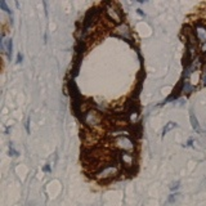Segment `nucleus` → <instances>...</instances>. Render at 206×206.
<instances>
[{
	"label": "nucleus",
	"instance_id": "1",
	"mask_svg": "<svg viewBox=\"0 0 206 206\" xmlns=\"http://www.w3.org/2000/svg\"><path fill=\"white\" fill-rule=\"evenodd\" d=\"M102 14V11L101 8L98 7H94V8H90V9L87 12V14H85L84 20H83V29H81V36L79 40H84L85 41V38H87L89 30L93 27V25L96 23L99 17Z\"/></svg>",
	"mask_w": 206,
	"mask_h": 206
},
{
	"label": "nucleus",
	"instance_id": "2",
	"mask_svg": "<svg viewBox=\"0 0 206 206\" xmlns=\"http://www.w3.org/2000/svg\"><path fill=\"white\" fill-rule=\"evenodd\" d=\"M80 121L89 129H97L103 125V114H101L96 108H88L84 111Z\"/></svg>",
	"mask_w": 206,
	"mask_h": 206
},
{
	"label": "nucleus",
	"instance_id": "3",
	"mask_svg": "<svg viewBox=\"0 0 206 206\" xmlns=\"http://www.w3.org/2000/svg\"><path fill=\"white\" fill-rule=\"evenodd\" d=\"M111 144L114 146V148L119 150L120 152H128V153H133L135 150V141L132 139L129 135H121L114 138L111 141Z\"/></svg>",
	"mask_w": 206,
	"mask_h": 206
},
{
	"label": "nucleus",
	"instance_id": "4",
	"mask_svg": "<svg viewBox=\"0 0 206 206\" xmlns=\"http://www.w3.org/2000/svg\"><path fill=\"white\" fill-rule=\"evenodd\" d=\"M103 9H105L106 18H107L110 22H112L115 26L123 23V12H121V9L119 8L117 4L111 3V2H110V3H106Z\"/></svg>",
	"mask_w": 206,
	"mask_h": 206
},
{
	"label": "nucleus",
	"instance_id": "5",
	"mask_svg": "<svg viewBox=\"0 0 206 206\" xmlns=\"http://www.w3.org/2000/svg\"><path fill=\"white\" fill-rule=\"evenodd\" d=\"M96 178L99 182H107V180L114 179L116 175H119V166L115 164H105L96 171Z\"/></svg>",
	"mask_w": 206,
	"mask_h": 206
},
{
	"label": "nucleus",
	"instance_id": "6",
	"mask_svg": "<svg viewBox=\"0 0 206 206\" xmlns=\"http://www.w3.org/2000/svg\"><path fill=\"white\" fill-rule=\"evenodd\" d=\"M112 35L121 38V39L126 40L128 43H130V44H133V41H134L133 31L130 29V26H129L126 22H123V23L115 26L114 30H112Z\"/></svg>",
	"mask_w": 206,
	"mask_h": 206
},
{
	"label": "nucleus",
	"instance_id": "7",
	"mask_svg": "<svg viewBox=\"0 0 206 206\" xmlns=\"http://www.w3.org/2000/svg\"><path fill=\"white\" fill-rule=\"evenodd\" d=\"M193 32H195L197 40H199V43H201V44L206 43V25H204L201 22L196 23L193 27Z\"/></svg>",
	"mask_w": 206,
	"mask_h": 206
},
{
	"label": "nucleus",
	"instance_id": "8",
	"mask_svg": "<svg viewBox=\"0 0 206 206\" xmlns=\"http://www.w3.org/2000/svg\"><path fill=\"white\" fill-rule=\"evenodd\" d=\"M182 94H183V79L178 83V85L174 88V90L171 92V94L166 98V101H164V102L161 103V105H164V103H168V102H171V101H177L180 96H182Z\"/></svg>",
	"mask_w": 206,
	"mask_h": 206
},
{
	"label": "nucleus",
	"instance_id": "9",
	"mask_svg": "<svg viewBox=\"0 0 206 206\" xmlns=\"http://www.w3.org/2000/svg\"><path fill=\"white\" fill-rule=\"evenodd\" d=\"M119 160L121 161L125 166H128V168L134 165V156H133V153L120 152V153H119Z\"/></svg>",
	"mask_w": 206,
	"mask_h": 206
},
{
	"label": "nucleus",
	"instance_id": "10",
	"mask_svg": "<svg viewBox=\"0 0 206 206\" xmlns=\"http://www.w3.org/2000/svg\"><path fill=\"white\" fill-rule=\"evenodd\" d=\"M4 53L7 54L8 59H12V56H13V40L12 39L4 40Z\"/></svg>",
	"mask_w": 206,
	"mask_h": 206
},
{
	"label": "nucleus",
	"instance_id": "11",
	"mask_svg": "<svg viewBox=\"0 0 206 206\" xmlns=\"http://www.w3.org/2000/svg\"><path fill=\"white\" fill-rule=\"evenodd\" d=\"M190 120H191V125H192V128H193V130H196V132H201V129H200V124H199V120H197V117H196V115H195V112H193V108H191L190 110Z\"/></svg>",
	"mask_w": 206,
	"mask_h": 206
},
{
	"label": "nucleus",
	"instance_id": "12",
	"mask_svg": "<svg viewBox=\"0 0 206 206\" xmlns=\"http://www.w3.org/2000/svg\"><path fill=\"white\" fill-rule=\"evenodd\" d=\"M193 90H195V87L190 83V81H187V80H184L183 79V94H191V93H193Z\"/></svg>",
	"mask_w": 206,
	"mask_h": 206
},
{
	"label": "nucleus",
	"instance_id": "13",
	"mask_svg": "<svg viewBox=\"0 0 206 206\" xmlns=\"http://www.w3.org/2000/svg\"><path fill=\"white\" fill-rule=\"evenodd\" d=\"M174 128H178V124H177V123H174V121H169V123L165 125L164 130H162V135L165 137V135H166V134H168L170 130H173Z\"/></svg>",
	"mask_w": 206,
	"mask_h": 206
},
{
	"label": "nucleus",
	"instance_id": "14",
	"mask_svg": "<svg viewBox=\"0 0 206 206\" xmlns=\"http://www.w3.org/2000/svg\"><path fill=\"white\" fill-rule=\"evenodd\" d=\"M0 8L5 12V13H8V14H11L12 16V9L9 7H8V4H7V2L5 0H0Z\"/></svg>",
	"mask_w": 206,
	"mask_h": 206
},
{
	"label": "nucleus",
	"instance_id": "15",
	"mask_svg": "<svg viewBox=\"0 0 206 206\" xmlns=\"http://www.w3.org/2000/svg\"><path fill=\"white\" fill-rule=\"evenodd\" d=\"M179 193L177 192V193H173V195H170V197H169V199H168V202L169 204H173V202H175L178 199H179Z\"/></svg>",
	"mask_w": 206,
	"mask_h": 206
},
{
	"label": "nucleus",
	"instance_id": "16",
	"mask_svg": "<svg viewBox=\"0 0 206 206\" xmlns=\"http://www.w3.org/2000/svg\"><path fill=\"white\" fill-rule=\"evenodd\" d=\"M9 154H11V156H13V157H17V156H20V152L17 151V150H14V148H13L12 143H11V147H9Z\"/></svg>",
	"mask_w": 206,
	"mask_h": 206
},
{
	"label": "nucleus",
	"instance_id": "17",
	"mask_svg": "<svg viewBox=\"0 0 206 206\" xmlns=\"http://www.w3.org/2000/svg\"><path fill=\"white\" fill-rule=\"evenodd\" d=\"M179 184H180L179 180H177V182H173V183L170 184V190H171V191H177L178 188H179Z\"/></svg>",
	"mask_w": 206,
	"mask_h": 206
},
{
	"label": "nucleus",
	"instance_id": "18",
	"mask_svg": "<svg viewBox=\"0 0 206 206\" xmlns=\"http://www.w3.org/2000/svg\"><path fill=\"white\" fill-rule=\"evenodd\" d=\"M202 83H204V85L206 87V65L202 68Z\"/></svg>",
	"mask_w": 206,
	"mask_h": 206
},
{
	"label": "nucleus",
	"instance_id": "19",
	"mask_svg": "<svg viewBox=\"0 0 206 206\" xmlns=\"http://www.w3.org/2000/svg\"><path fill=\"white\" fill-rule=\"evenodd\" d=\"M26 132L30 133V119L27 117V120H26Z\"/></svg>",
	"mask_w": 206,
	"mask_h": 206
},
{
	"label": "nucleus",
	"instance_id": "20",
	"mask_svg": "<svg viewBox=\"0 0 206 206\" xmlns=\"http://www.w3.org/2000/svg\"><path fill=\"white\" fill-rule=\"evenodd\" d=\"M22 59H23V56L21 53H18V56H17V63H21Z\"/></svg>",
	"mask_w": 206,
	"mask_h": 206
},
{
	"label": "nucleus",
	"instance_id": "21",
	"mask_svg": "<svg viewBox=\"0 0 206 206\" xmlns=\"http://www.w3.org/2000/svg\"><path fill=\"white\" fill-rule=\"evenodd\" d=\"M43 170H44L45 173H50V171H52V168H50V165H45Z\"/></svg>",
	"mask_w": 206,
	"mask_h": 206
},
{
	"label": "nucleus",
	"instance_id": "22",
	"mask_svg": "<svg viewBox=\"0 0 206 206\" xmlns=\"http://www.w3.org/2000/svg\"><path fill=\"white\" fill-rule=\"evenodd\" d=\"M201 52L205 54L206 53V43H204V44H201Z\"/></svg>",
	"mask_w": 206,
	"mask_h": 206
},
{
	"label": "nucleus",
	"instance_id": "23",
	"mask_svg": "<svg viewBox=\"0 0 206 206\" xmlns=\"http://www.w3.org/2000/svg\"><path fill=\"white\" fill-rule=\"evenodd\" d=\"M137 12H138V14H139V16H142V17H146V14H144V12H143L142 9H137Z\"/></svg>",
	"mask_w": 206,
	"mask_h": 206
},
{
	"label": "nucleus",
	"instance_id": "24",
	"mask_svg": "<svg viewBox=\"0 0 206 206\" xmlns=\"http://www.w3.org/2000/svg\"><path fill=\"white\" fill-rule=\"evenodd\" d=\"M202 62L206 65V53H205V54H204V57H202Z\"/></svg>",
	"mask_w": 206,
	"mask_h": 206
},
{
	"label": "nucleus",
	"instance_id": "25",
	"mask_svg": "<svg viewBox=\"0 0 206 206\" xmlns=\"http://www.w3.org/2000/svg\"><path fill=\"white\" fill-rule=\"evenodd\" d=\"M192 142H193V141H192V139H190V141H188V143H187L186 146H188V147H190V146H192Z\"/></svg>",
	"mask_w": 206,
	"mask_h": 206
}]
</instances>
